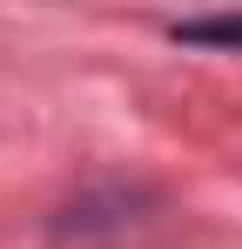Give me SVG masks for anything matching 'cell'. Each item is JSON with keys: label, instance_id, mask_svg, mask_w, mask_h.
I'll use <instances>...</instances> for the list:
<instances>
[{"label": "cell", "instance_id": "obj_1", "mask_svg": "<svg viewBox=\"0 0 242 249\" xmlns=\"http://www.w3.org/2000/svg\"><path fill=\"white\" fill-rule=\"evenodd\" d=\"M175 41H195V47H242V14H202V20H175Z\"/></svg>", "mask_w": 242, "mask_h": 249}]
</instances>
